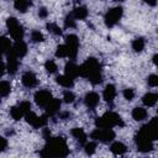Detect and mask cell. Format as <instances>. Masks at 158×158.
Listing matches in <instances>:
<instances>
[{
  "label": "cell",
  "instance_id": "603a6c76",
  "mask_svg": "<svg viewBox=\"0 0 158 158\" xmlns=\"http://www.w3.org/2000/svg\"><path fill=\"white\" fill-rule=\"evenodd\" d=\"M88 14L89 12L85 6H77L72 12V15L74 16L75 20H85L88 17Z\"/></svg>",
  "mask_w": 158,
  "mask_h": 158
},
{
  "label": "cell",
  "instance_id": "7c38bea8",
  "mask_svg": "<svg viewBox=\"0 0 158 158\" xmlns=\"http://www.w3.org/2000/svg\"><path fill=\"white\" fill-rule=\"evenodd\" d=\"M21 83H22L23 86L31 89V88H35V86L37 85L38 80H37V77H36V74H35L33 72L27 70V72H25V73L22 74V77H21Z\"/></svg>",
  "mask_w": 158,
  "mask_h": 158
},
{
  "label": "cell",
  "instance_id": "5bb4252c",
  "mask_svg": "<svg viewBox=\"0 0 158 158\" xmlns=\"http://www.w3.org/2000/svg\"><path fill=\"white\" fill-rule=\"evenodd\" d=\"M116 96V88L114 84H107L102 91V98L106 102L109 104H112L114 102V99Z\"/></svg>",
  "mask_w": 158,
  "mask_h": 158
},
{
  "label": "cell",
  "instance_id": "d6a6232c",
  "mask_svg": "<svg viewBox=\"0 0 158 158\" xmlns=\"http://www.w3.org/2000/svg\"><path fill=\"white\" fill-rule=\"evenodd\" d=\"M43 40H44V37H43L42 32H40V31H37V30H35V31L31 32V41H32L33 43L42 42Z\"/></svg>",
  "mask_w": 158,
  "mask_h": 158
},
{
  "label": "cell",
  "instance_id": "ffe728a7",
  "mask_svg": "<svg viewBox=\"0 0 158 158\" xmlns=\"http://www.w3.org/2000/svg\"><path fill=\"white\" fill-rule=\"evenodd\" d=\"M142 102L148 107L154 106L158 102V94L157 93H147V94H144L143 98H142Z\"/></svg>",
  "mask_w": 158,
  "mask_h": 158
},
{
  "label": "cell",
  "instance_id": "7dc6e473",
  "mask_svg": "<svg viewBox=\"0 0 158 158\" xmlns=\"http://www.w3.org/2000/svg\"><path fill=\"white\" fill-rule=\"evenodd\" d=\"M114 1H123V0H114Z\"/></svg>",
  "mask_w": 158,
  "mask_h": 158
},
{
  "label": "cell",
  "instance_id": "2e32d148",
  "mask_svg": "<svg viewBox=\"0 0 158 158\" xmlns=\"http://www.w3.org/2000/svg\"><path fill=\"white\" fill-rule=\"evenodd\" d=\"M46 112H47V115H49V116H53V115H56L58 111H59V109H60V100L59 99H52L47 105H46Z\"/></svg>",
  "mask_w": 158,
  "mask_h": 158
},
{
  "label": "cell",
  "instance_id": "c3c4849f",
  "mask_svg": "<svg viewBox=\"0 0 158 158\" xmlns=\"http://www.w3.org/2000/svg\"><path fill=\"white\" fill-rule=\"evenodd\" d=\"M157 114H158V107H157Z\"/></svg>",
  "mask_w": 158,
  "mask_h": 158
},
{
  "label": "cell",
  "instance_id": "4316f807",
  "mask_svg": "<svg viewBox=\"0 0 158 158\" xmlns=\"http://www.w3.org/2000/svg\"><path fill=\"white\" fill-rule=\"evenodd\" d=\"M10 116L15 120V121H19L22 118V116H25V112L21 110V107L17 105V106H12L10 109Z\"/></svg>",
  "mask_w": 158,
  "mask_h": 158
},
{
  "label": "cell",
  "instance_id": "60d3db41",
  "mask_svg": "<svg viewBox=\"0 0 158 158\" xmlns=\"http://www.w3.org/2000/svg\"><path fill=\"white\" fill-rule=\"evenodd\" d=\"M38 16L42 17V19H46V17L48 16V10H47L46 7H41V9L38 10Z\"/></svg>",
  "mask_w": 158,
  "mask_h": 158
},
{
  "label": "cell",
  "instance_id": "4dcf8cb0",
  "mask_svg": "<svg viewBox=\"0 0 158 158\" xmlns=\"http://www.w3.org/2000/svg\"><path fill=\"white\" fill-rule=\"evenodd\" d=\"M56 57L57 58H65V57H68V48H67L65 43L64 44H59L57 47V49H56Z\"/></svg>",
  "mask_w": 158,
  "mask_h": 158
},
{
  "label": "cell",
  "instance_id": "cb8c5ba5",
  "mask_svg": "<svg viewBox=\"0 0 158 158\" xmlns=\"http://www.w3.org/2000/svg\"><path fill=\"white\" fill-rule=\"evenodd\" d=\"M147 116H148V112L143 107H135L132 110V117L136 121H143L147 118Z\"/></svg>",
  "mask_w": 158,
  "mask_h": 158
},
{
  "label": "cell",
  "instance_id": "f1b7e54d",
  "mask_svg": "<svg viewBox=\"0 0 158 158\" xmlns=\"http://www.w3.org/2000/svg\"><path fill=\"white\" fill-rule=\"evenodd\" d=\"M47 30H48V32H51L52 35H54V36H60L62 35V28L57 25V23H53V22H49V23H47Z\"/></svg>",
  "mask_w": 158,
  "mask_h": 158
},
{
  "label": "cell",
  "instance_id": "f546056e",
  "mask_svg": "<svg viewBox=\"0 0 158 158\" xmlns=\"http://www.w3.org/2000/svg\"><path fill=\"white\" fill-rule=\"evenodd\" d=\"M11 48H12V44H11L10 40L6 36H2L1 37V51H2V53L6 54Z\"/></svg>",
  "mask_w": 158,
  "mask_h": 158
},
{
  "label": "cell",
  "instance_id": "9a60e30c",
  "mask_svg": "<svg viewBox=\"0 0 158 158\" xmlns=\"http://www.w3.org/2000/svg\"><path fill=\"white\" fill-rule=\"evenodd\" d=\"M11 49L15 52V54H16L19 58H22V57H25L26 53H27V44H26L22 40H20V41H16V42L14 43V46H12Z\"/></svg>",
  "mask_w": 158,
  "mask_h": 158
},
{
  "label": "cell",
  "instance_id": "9c48e42d",
  "mask_svg": "<svg viewBox=\"0 0 158 158\" xmlns=\"http://www.w3.org/2000/svg\"><path fill=\"white\" fill-rule=\"evenodd\" d=\"M27 123H30L33 128H42L47 125V116H37L33 112H28L25 115Z\"/></svg>",
  "mask_w": 158,
  "mask_h": 158
},
{
  "label": "cell",
  "instance_id": "ee69618b",
  "mask_svg": "<svg viewBox=\"0 0 158 158\" xmlns=\"http://www.w3.org/2000/svg\"><path fill=\"white\" fill-rule=\"evenodd\" d=\"M146 4H148L149 6H154L157 4V0H143Z\"/></svg>",
  "mask_w": 158,
  "mask_h": 158
},
{
  "label": "cell",
  "instance_id": "f6af8a7d",
  "mask_svg": "<svg viewBox=\"0 0 158 158\" xmlns=\"http://www.w3.org/2000/svg\"><path fill=\"white\" fill-rule=\"evenodd\" d=\"M70 117V114L69 112H63V114H60V118H63V120H67V118H69Z\"/></svg>",
  "mask_w": 158,
  "mask_h": 158
},
{
  "label": "cell",
  "instance_id": "4fadbf2b",
  "mask_svg": "<svg viewBox=\"0 0 158 158\" xmlns=\"http://www.w3.org/2000/svg\"><path fill=\"white\" fill-rule=\"evenodd\" d=\"M99 100H100L99 94H96L95 91H91V93H88V94L85 95V98H84V104H85V106H86L88 109L94 110V109L98 106Z\"/></svg>",
  "mask_w": 158,
  "mask_h": 158
},
{
  "label": "cell",
  "instance_id": "681fc988",
  "mask_svg": "<svg viewBox=\"0 0 158 158\" xmlns=\"http://www.w3.org/2000/svg\"><path fill=\"white\" fill-rule=\"evenodd\" d=\"M157 32H158V30H157Z\"/></svg>",
  "mask_w": 158,
  "mask_h": 158
},
{
  "label": "cell",
  "instance_id": "b9f144b4",
  "mask_svg": "<svg viewBox=\"0 0 158 158\" xmlns=\"http://www.w3.org/2000/svg\"><path fill=\"white\" fill-rule=\"evenodd\" d=\"M42 136H43V138L47 141V139H49L51 138V131L48 130V128H43V131H42Z\"/></svg>",
  "mask_w": 158,
  "mask_h": 158
},
{
  "label": "cell",
  "instance_id": "8fae6325",
  "mask_svg": "<svg viewBox=\"0 0 158 158\" xmlns=\"http://www.w3.org/2000/svg\"><path fill=\"white\" fill-rule=\"evenodd\" d=\"M52 94L49 90H46V89H41L35 93V102L41 106V107H46V105L52 100Z\"/></svg>",
  "mask_w": 158,
  "mask_h": 158
},
{
  "label": "cell",
  "instance_id": "8d00e7d4",
  "mask_svg": "<svg viewBox=\"0 0 158 158\" xmlns=\"http://www.w3.org/2000/svg\"><path fill=\"white\" fill-rule=\"evenodd\" d=\"M122 95H123V98H125L127 101H131V100H133V98H135V90L131 89V88H127V89H125V90L122 91Z\"/></svg>",
  "mask_w": 158,
  "mask_h": 158
},
{
  "label": "cell",
  "instance_id": "ab89813d",
  "mask_svg": "<svg viewBox=\"0 0 158 158\" xmlns=\"http://www.w3.org/2000/svg\"><path fill=\"white\" fill-rule=\"evenodd\" d=\"M6 147H7V141H6V138H5V137H0V151L4 152V151L6 149Z\"/></svg>",
  "mask_w": 158,
  "mask_h": 158
},
{
  "label": "cell",
  "instance_id": "484cf974",
  "mask_svg": "<svg viewBox=\"0 0 158 158\" xmlns=\"http://www.w3.org/2000/svg\"><path fill=\"white\" fill-rule=\"evenodd\" d=\"M132 49L135 51V52H142L143 49H144V46H146V42H144V40L142 38V37H137V38H135L133 41H132Z\"/></svg>",
  "mask_w": 158,
  "mask_h": 158
},
{
  "label": "cell",
  "instance_id": "d4e9b609",
  "mask_svg": "<svg viewBox=\"0 0 158 158\" xmlns=\"http://www.w3.org/2000/svg\"><path fill=\"white\" fill-rule=\"evenodd\" d=\"M110 151L115 154V156H121L123 153H126L127 151V147L122 143V142H114L110 147Z\"/></svg>",
  "mask_w": 158,
  "mask_h": 158
},
{
  "label": "cell",
  "instance_id": "e0dca14e",
  "mask_svg": "<svg viewBox=\"0 0 158 158\" xmlns=\"http://www.w3.org/2000/svg\"><path fill=\"white\" fill-rule=\"evenodd\" d=\"M65 74L74 79V78L80 75V69L74 62H69V63L65 64Z\"/></svg>",
  "mask_w": 158,
  "mask_h": 158
},
{
  "label": "cell",
  "instance_id": "ba28073f",
  "mask_svg": "<svg viewBox=\"0 0 158 158\" xmlns=\"http://www.w3.org/2000/svg\"><path fill=\"white\" fill-rule=\"evenodd\" d=\"M65 46L68 48V58L75 59L79 49V40L75 35H68L65 37Z\"/></svg>",
  "mask_w": 158,
  "mask_h": 158
},
{
  "label": "cell",
  "instance_id": "74e56055",
  "mask_svg": "<svg viewBox=\"0 0 158 158\" xmlns=\"http://www.w3.org/2000/svg\"><path fill=\"white\" fill-rule=\"evenodd\" d=\"M84 148H85V153L86 154H93L95 152V149H96V143L95 142H86Z\"/></svg>",
  "mask_w": 158,
  "mask_h": 158
},
{
  "label": "cell",
  "instance_id": "d590c367",
  "mask_svg": "<svg viewBox=\"0 0 158 158\" xmlns=\"http://www.w3.org/2000/svg\"><path fill=\"white\" fill-rule=\"evenodd\" d=\"M63 99H64V102L70 104V102H73V101L75 100V95L73 94V91H70V90H65L64 94H63Z\"/></svg>",
  "mask_w": 158,
  "mask_h": 158
},
{
  "label": "cell",
  "instance_id": "52a82bcc",
  "mask_svg": "<svg viewBox=\"0 0 158 158\" xmlns=\"http://www.w3.org/2000/svg\"><path fill=\"white\" fill-rule=\"evenodd\" d=\"M135 142H136L137 149H138L139 152L146 153V152H149V151L153 149V141H152L149 137H147L144 133H142L141 131L136 135Z\"/></svg>",
  "mask_w": 158,
  "mask_h": 158
},
{
  "label": "cell",
  "instance_id": "ac0fdd59",
  "mask_svg": "<svg viewBox=\"0 0 158 158\" xmlns=\"http://www.w3.org/2000/svg\"><path fill=\"white\" fill-rule=\"evenodd\" d=\"M142 133H144L147 137H149L152 141H158V130L157 128H154V127H152L149 123L148 125H144L141 130H139Z\"/></svg>",
  "mask_w": 158,
  "mask_h": 158
},
{
  "label": "cell",
  "instance_id": "277c9868",
  "mask_svg": "<svg viewBox=\"0 0 158 158\" xmlns=\"http://www.w3.org/2000/svg\"><path fill=\"white\" fill-rule=\"evenodd\" d=\"M6 27L9 30V33L10 36L15 40V41H20L23 38V35H25V30L22 27V25L17 21V19L15 17H9L6 20Z\"/></svg>",
  "mask_w": 158,
  "mask_h": 158
},
{
  "label": "cell",
  "instance_id": "1f68e13d",
  "mask_svg": "<svg viewBox=\"0 0 158 158\" xmlns=\"http://www.w3.org/2000/svg\"><path fill=\"white\" fill-rule=\"evenodd\" d=\"M44 68H46V70H47L49 74H53V73H56V72L58 70V67H57L56 62L52 60V59H49V60H47V62L44 63Z\"/></svg>",
  "mask_w": 158,
  "mask_h": 158
},
{
  "label": "cell",
  "instance_id": "5b68a950",
  "mask_svg": "<svg viewBox=\"0 0 158 158\" xmlns=\"http://www.w3.org/2000/svg\"><path fill=\"white\" fill-rule=\"evenodd\" d=\"M90 137L94 141H99V142H102V143H109V142L114 141L115 132L111 128H100V127H96L90 133Z\"/></svg>",
  "mask_w": 158,
  "mask_h": 158
},
{
  "label": "cell",
  "instance_id": "e575fe53",
  "mask_svg": "<svg viewBox=\"0 0 158 158\" xmlns=\"http://www.w3.org/2000/svg\"><path fill=\"white\" fill-rule=\"evenodd\" d=\"M147 84L152 88H157L158 86V74H151L147 78Z\"/></svg>",
  "mask_w": 158,
  "mask_h": 158
},
{
  "label": "cell",
  "instance_id": "6da1fadb",
  "mask_svg": "<svg viewBox=\"0 0 158 158\" xmlns=\"http://www.w3.org/2000/svg\"><path fill=\"white\" fill-rule=\"evenodd\" d=\"M69 153V148L63 137H51L47 139L46 146L40 152L41 157H65Z\"/></svg>",
  "mask_w": 158,
  "mask_h": 158
},
{
  "label": "cell",
  "instance_id": "d6986e66",
  "mask_svg": "<svg viewBox=\"0 0 158 158\" xmlns=\"http://www.w3.org/2000/svg\"><path fill=\"white\" fill-rule=\"evenodd\" d=\"M56 81H57L59 85H62L63 88H67V89H70V88L74 85V79L70 78V77H68L67 74L58 75V77L56 78Z\"/></svg>",
  "mask_w": 158,
  "mask_h": 158
},
{
  "label": "cell",
  "instance_id": "44dd1931",
  "mask_svg": "<svg viewBox=\"0 0 158 158\" xmlns=\"http://www.w3.org/2000/svg\"><path fill=\"white\" fill-rule=\"evenodd\" d=\"M32 5V0H15L14 2V6L15 9L21 12V14H25Z\"/></svg>",
  "mask_w": 158,
  "mask_h": 158
},
{
  "label": "cell",
  "instance_id": "30bf717a",
  "mask_svg": "<svg viewBox=\"0 0 158 158\" xmlns=\"http://www.w3.org/2000/svg\"><path fill=\"white\" fill-rule=\"evenodd\" d=\"M19 57L15 54V52L12 49H10L6 53V69L10 74H15L19 69Z\"/></svg>",
  "mask_w": 158,
  "mask_h": 158
},
{
  "label": "cell",
  "instance_id": "f35d334b",
  "mask_svg": "<svg viewBox=\"0 0 158 158\" xmlns=\"http://www.w3.org/2000/svg\"><path fill=\"white\" fill-rule=\"evenodd\" d=\"M19 106H20L21 110L25 112V115L31 111V102H30V101H21V102L19 104Z\"/></svg>",
  "mask_w": 158,
  "mask_h": 158
},
{
  "label": "cell",
  "instance_id": "836d02e7",
  "mask_svg": "<svg viewBox=\"0 0 158 158\" xmlns=\"http://www.w3.org/2000/svg\"><path fill=\"white\" fill-rule=\"evenodd\" d=\"M64 27L65 28H74L75 27V19L72 14L67 15V17L64 20Z\"/></svg>",
  "mask_w": 158,
  "mask_h": 158
},
{
  "label": "cell",
  "instance_id": "bcb514c9",
  "mask_svg": "<svg viewBox=\"0 0 158 158\" xmlns=\"http://www.w3.org/2000/svg\"><path fill=\"white\" fill-rule=\"evenodd\" d=\"M152 60H153V63L158 67V54H154V56H153V58H152Z\"/></svg>",
  "mask_w": 158,
  "mask_h": 158
},
{
  "label": "cell",
  "instance_id": "83f0119b",
  "mask_svg": "<svg viewBox=\"0 0 158 158\" xmlns=\"http://www.w3.org/2000/svg\"><path fill=\"white\" fill-rule=\"evenodd\" d=\"M10 91H11V85H10V83L6 81V80H2V81L0 83V95H1V98H6V96L10 94Z\"/></svg>",
  "mask_w": 158,
  "mask_h": 158
},
{
  "label": "cell",
  "instance_id": "7a4b0ae2",
  "mask_svg": "<svg viewBox=\"0 0 158 158\" xmlns=\"http://www.w3.org/2000/svg\"><path fill=\"white\" fill-rule=\"evenodd\" d=\"M80 77L86 78L93 84H100L102 81L101 65L95 58H88L81 65H79Z\"/></svg>",
  "mask_w": 158,
  "mask_h": 158
},
{
  "label": "cell",
  "instance_id": "7bdbcfd3",
  "mask_svg": "<svg viewBox=\"0 0 158 158\" xmlns=\"http://www.w3.org/2000/svg\"><path fill=\"white\" fill-rule=\"evenodd\" d=\"M149 125H151L152 127H154V128H157V130H158V117H153V118L151 120Z\"/></svg>",
  "mask_w": 158,
  "mask_h": 158
},
{
  "label": "cell",
  "instance_id": "8992f818",
  "mask_svg": "<svg viewBox=\"0 0 158 158\" xmlns=\"http://www.w3.org/2000/svg\"><path fill=\"white\" fill-rule=\"evenodd\" d=\"M122 15H123V9H122V7L116 6V7L110 9V10L105 14V17H104L105 25H106L107 27H114V26L121 20Z\"/></svg>",
  "mask_w": 158,
  "mask_h": 158
},
{
  "label": "cell",
  "instance_id": "7402d4cb",
  "mask_svg": "<svg viewBox=\"0 0 158 158\" xmlns=\"http://www.w3.org/2000/svg\"><path fill=\"white\" fill-rule=\"evenodd\" d=\"M72 136L79 142V143H81V144H85L86 143V133H85V131L83 130V128H79V127H74L73 130H72Z\"/></svg>",
  "mask_w": 158,
  "mask_h": 158
},
{
  "label": "cell",
  "instance_id": "3957f363",
  "mask_svg": "<svg viewBox=\"0 0 158 158\" xmlns=\"http://www.w3.org/2000/svg\"><path fill=\"white\" fill-rule=\"evenodd\" d=\"M125 123L121 118V116L114 111H109V112H105L102 116L98 117L95 120V126L96 127H100V128H111V127H115V126H118V127H122Z\"/></svg>",
  "mask_w": 158,
  "mask_h": 158
}]
</instances>
